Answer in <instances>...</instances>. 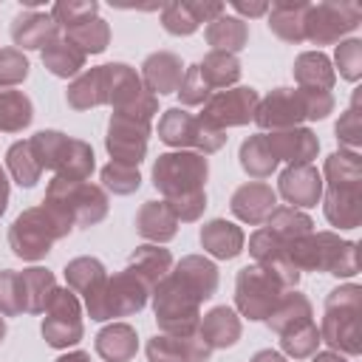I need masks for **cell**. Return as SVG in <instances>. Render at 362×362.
<instances>
[{"label":"cell","instance_id":"6da1fadb","mask_svg":"<svg viewBox=\"0 0 362 362\" xmlns=\"http://www.w3.org/2000/svg\"><path fill=\"white\" fill-rule=\"evenodd\" d=\"M322 209L331 226L356 229L362 223V158L356 150H339L322 167Z\"/></svg>","mask_w":362,"mask_h":362},{"label":"cell","instance_id":"7a4b0ae2","mask_svg":"<svg viewBox=\"0 0 362 362\" xmlns=\"http://www.w3.org/2000/svg\"><path fill=\"white\" fill-rule=\"evenodd\" d=\"M288 260L297 272H325L334 277H354L359 272V252L354 240H342L334 232H311L288 243Z\"/></svg>","mask_w":362,"mask_h":362},{"label":"cell","instance_id":"3957f363","mask_svg":"<svg viewBox=\"0 0 362 362\" xmlns=\"http://www.w3.org/2000/svg\"><path fill=\"white\" fill-rule=\"evenodd\" d=\"M320 339L328 342L337 354H362V288L356 283L328 291Z\"/></svg>","mask_w":362,"mask_h":362},{"label":"cell","instance_id":"277c9868","mask_svg":"<svg viewBox=\"0 0 362 362\" xmlns=\"http://www.w3.org/2000/svg\"><path fill=\"white\" fill-rule=\"evenodd\" d=\"M62 223L74 226H93L107 215V195L102 187L90 181H65L54 178L45 189L42 201Z\"/></svg>","mask_w":362,"mask_h":362},{"label":"cell","instance_id":"5b68a950","mask_svg":"<svg viewBox=\"0 0 362 362\" xmlns=\"http://www.w3.org/2000/svg\"><path fill=\"white\" fill-rule=\"evenodd\" d=\"M153 308H156V322H158V328L164 334H173V337L198 334L201 300L173 272L164 280L156 283V288H153Z\"/></svg>","mask_w":362,"mask_h":362},{"label":"cell","instance_id":"8992f818","mask_svg":"<svg viewBox=\"0 0 362 362\" xmlns=\"http://www.w3.org/2000/svg\"><path fill=\"white\" fill-rule=\"evenodd\" d=\"M71 226L62 223L45 204H40L17 215V221L8 229V246L23 260H42L51 252L54 240L65 238Z\"/></svg>","mask_w":362,"mask_h":362},{"label":"cell","instance_id":"52a82bcc","mask_svg":"<svg viewBox=\"0 0 362 362\" xmlns=\"http://www.w3.org/2000/svg\"><path fill=\"white\" fill-rule=\"evenodd\" d=\"M150 286L130 269H122L119 274L107 277L90 297H85V308L90 320H113V317H130L147 305Z\"/></svg>","mask_w":362,"mask_h":362},{"label":"cell","instance_id":"ba28073f","mask_svg":"<svg viewBox=\"0 0 362 362\" xmlns=\"http://www.w3.org/2000/svg\"><path fill=\"white\" fill-rule=\"evenodd\" d=\"M209 175V164L201 153L175 150L158 156L153 164V184L164 195V201H178L189 195H201Z\"/></svg>","mask_w":362,"mask_h":362},{"label":"cell","instance_id":"9c48e42d","mask_svg":"<svg viewBox=\"0 0 362 362\" xmlns=\"http://www.w3.org/2000/svg\"><path fill=\"white\" fill-rule=\"evenodd\" d=\"M158 139L170 147H178V150L192 147L195 153L209 156L226 144V130L215 127L204 116H192L181 107H170L158 119Z\"/></svg>","mask_w":362,"mask_h":362},{"label":"cell","instance_id":"30bf717a","mask_svg":"<svg viewBox=\"0 0 362 362\" xmlns=\"http://www.w3.org/2000/svg\"><path fill=\"white\" fill-rule=\"evenodd\" d=\"M283 283L269 266H243L235 280V305L249 320H266L283 297Z\"/></svg>","mask_w":362,"mask_h":362},{"label":"cell","instance_id":"8fae6325","mask_svg":"<svg viewBox=\"0 0 362 362\" xmlns=\"http://www.w3.org/2000/svg\"><path fill=\"white\" fill-rule=\"evenodd\" d=\"M359 23H362V8L356 3H339V0H328L317 6L308 3L305 40H311L314 45H334L345 34H351Z\"/></svg>","mask_w":362,"mask_h":362},{"label":"cell","instance_id":"7c38bea8","mask_svg":"<svg viewBox=\"0 0 362 362\" xmlns=\"http://www.w3.org/2000/svg\"><path fill=\"white\" fill-rule=\"evenodd\" d=\"M42 314V337L51 348H71L82 339V305L71 288H57Z\"/></svg>","mask_w":362,"mask_h":362},{"label":"cell","instance_id":"4fadbf2b","mask_svg":"<svg viewBox=\"0 0 362 362\" xmlns=\"http://www.w3.org/2000/svg\"><path fill=\"white\" fill-rule=\"evenodd\" d=\"M147 139H150V122L127 113H113L107 124L105 147L116 164L139 167V161L147 153Z\"/></svg>","mask_w":362,"mask_h":362},{"label":"cell","instance_id":"5bb4252c","mask_svg":"<svg viewBox=\"0 0 362 362\" xmlns=\"http://www.w3.org/2000/svg\"><path fill=\"white\" fill-rule=\"evenodd\" d=\"M257 102H260V96L255 88H226V90H215L206 99L201 116L221 130L240 127V124H249L255 119Z\"/></svg>","mask_w":362,"mask_h":362},{"label":"cell","instance_id":"9a60e30c","mask_svg":"<svg viewBox=\"0 0 362 362\" xmlns=\"http://www.w3.org/2000/svg\"><path fill=\"white\" fill-rule=\"evenodd\" d=\"M255 122L263 130H288V127H300V122H305V105H303V93L300 88H274L266 99L257 102L255 110Z\"/></svg>","mask_w":362,"mask_h":362},{"label":"cell","instance_id":"2e32d148","mask_svg":"<svg viewBox=\"0 0 362 362\" xmlns=\"http://www.w3.org/2000/svg\"><path fill=\"white\" fill-rule=\"evenodd\" d=\"M280 195L288 201V206H317L322 198V175L314 164H291L280 173Z\"/></svg>","mask_w":362,"mask_h":362},{"label":"cell","instance_id":"e0dca14e","mask_svg":"<svg viewBox=\"0 0 362 362\" xmlns=\"http://www.w3.org/2000/svg\"><path fill=\"white\" fill-rule=\"evenodd\" d=\"M229 206L235 218H240L249 226H257V223H266V218L277 206V192L263 181H249L232 192Z\"/></svg>","mask_w":362,"mask_h":362},{"label":"cell","instance_id":"ac0fdd59","mask_svg":"<svg viewBox=\"0 0 362 362\" xmlns=\"http://www.w3.org/2000/svg\"><path fill=\"white\" fill-rule=\"evenodd\" d=\"M209 354L212 348L201 339V334H189V337L161 334L147 342L150 362H206Z\"/></svg>","mask_w":362,"mask_h":362},{"label":"cell","instance_id":"d6986e66","mask_svg":"<svg viewBox=\"0 0 362 362\" xmlns=\"http://www.w3.org/2000/svg\"><path fill=\"white\" fill-rule=\"evenodd\" d=\"M266 144L272 156L277 161H288V167L311 164V158H317V150H320V141L308 127H288V130L266 133Z\"/></svg>","mask_w":362,"mask_h":362},{"label":"cell","instance_id":"ffe728a7","mask_svg":"<svg viewBox=\"0 0 362 362\" xmlns=\"http://www.w3.org/2000/svg\"><path fill=\"white\" fill-rule=\"evenodd\" d=\"M181 79H184V62L170 51H156L141 62V85L153 96L175 93Z\"/></svg>","mask_w":362,"mask_h":362},{"label":"cell","instance_id":"44dd1931","mask_svg":"<svg viewBox=\"0 0 362 362\" xmlns=\"http://www.w3.org/2000/svg\"><path fill=\"white\" fill-rule=\"evenodd\" d=\"M57 37H59V25L45 11H31L28 8V11H20L14 17V23H11V40H14V45L28 48V51H34V48L42 51Z\"/></svg>","mask_w":362,"mask_h":362},{"label":"cell","instance_id":"7402d4cb","mask_svg":"<svg viewBox=\"0 0 362 362\" xmlns=\"http://www.w3.org/2000/svg\"><path fill=\"white\" fill-rule=\"evenodd\" d=\"M266 320H269V328L274 334L286 337V334H291V331H297V328L311 322V303L297 288H288V291H283V297L277 300V305L272 308V314Z\"/></svg>","mask_w":362,"mask_h":362},{"label":"cell","instance_id":"603a6c76","mask_svg":"<svg viewBox=\"0 0 362 362\" xmlns=\"http://www.w3.org/2000/svg\"><path fill=\"white\" fill-rule=\"evenodd\" d=\"M136 229L150 243H167L178 232V218L167 206V201H144L136 215Z\"/></svg>","mask_w":362,"mask_h":362},{"label":"cell","instance_id":"cb8c5ba5","mask_svg":"<svg viewBox=\"0 0 362 362\" xmlns=\"http://www.w3.org/2000/svg\"><path fill=\"white\" fill-rule=\"evenodd\" d=\"M201 246L218 260H232L243 252V229L232 221L215 218L201 226Z\"/></svg>","mask_w":362,"mask_h":362},{"label":"cell","instance_id":"d4e9b609","mask_svg":"<svg viewBox=\"0 0 362 362\" xmlns=\"http://www.w3.org/2000/svg\"><path fill=\"white\" fill-rule=\"evenodd\" d=\"M170 272H173L201 303L209 300V297L215 294V288H218V269H215L212 260H206V257H201V255H187V257H181L178 266L170 269Z\"/></svg>","mask_w":362,"mask_h":362},{"label":"cell","instance_id":"484cf974","mask_svg":"<svg viewBox=\"0 0 362 362\" xmlns=\"http://www.w3.org/2000/svg\"><path fill=\"white\" fill-rule=\"evenodd\" d=\"M201 339L215 351V348H232L240 339V320L229 305H215L201 317L198 325Z\"/></svg>","mask_w":362,"mask_h":362},{"label":"cell","instance_id":"4316f807","mask_svg":"<svg viewBox=\"0 0 362 362\" xmlns=\"http://www.w3.org/2000/svg\"><path fill=\"white\" fill-rule=\"evenodd\" d=\"M305 11L308 3H272L269 6V28L286 42H303L305 40Z\"/></svg>","mask_w":362,"mask_h":362},{"label":"cell","instance_id":"83f0119b","mask_svg":"<svg viewBox=\"0 0 362 362\" xmlns=\"http://www.w3.org/2000/svg\"><path fill=\"white\" fill-rule=\"evenodd\" d=\"M294 79L305 90H331L337 74L322 51H305L294 59Z\"/></svg>","mask_w":362,"mask_h":362},{"label":"cell","instance_id":"f1b7e54d","mask_svg":"<svg viewBox=\"0 0 362 362\" xmlns=\"http://www.w3.org/2000/svg\"><path fill=\"white\" fill-rule=\"evenodd\" d=\"M139 339L127 322H113L96 334V354L107 362H130L136 356Z\"/></svg>","mask_w":362,"mask_h":362},{"label":"cell","instance_id":"f546056e","mask_svg":"<svg viewBox=\"0 0 362 362\" xmlns=\"http://www.w3.org/2000/svg\"><path fill=\"white\" fill-rule=\"evenodd\" d=\"M206 42L212 45V51H223V54H238L246 48L249 42V25L240 17H229L221 14L212 23H206Z\"/></svg>","mask_w":362,"mask_h":362},{"label":"cell","instance_id":"4dcf8cb0","mask_svg":"<svg viewBox=\"0 0 362 362\" xmlns=\"http://www.w3.org/2000/svg\"><path fill=\"white\" fill-rule=\"evenodd\" d=\"M127 269L136 272L150 288H156V283L170 274V269H173V255H170L167 249H161L158 243H144V246H139V249L130 255Z\"/></svg>","mask_w":362,"mask_h":362},{"label":"cell","instance_id":"1f68e13d","mask_svg":"<svg viewBox=\"0 0 362 362\" xmlns=\"http://www.w3.org/2000/svg\"><path fill=\"white\" fill-rule=\"evenodd\" d=\"M68 105L74 110H90V107H99V105H107V96H105V74H102V65L79 74L71 85H68V93H65Z\"/></svg>","mask_w":362,"mask_h":362},{"label":"cell","instance_id":"d6a6232c","mask_svg":"<svg viewBox=\"0 0 362 362\" xmlns=\"http://www.w3.org/2000/svg\"><path fill=\"white\" fill-rule=\"evenodd\" d=\"M93 173V150L88 141L82 139H71L65 141V150L54 167V178H65V181H88Z\"/></svg>","mask_w":362,"mask_h":362},{"label":"cell","instance_id":"836d02e7","mask_svg":"<svg viewBox=\"0 0 362 362\" xmlns=\"http://www.w3.org/2000/svg\"><path fill=\"white\" fill-rule=\"evenodd\" d=\"M20 280H23V311L28 314H42L51 294L57 291V280L48 269L42 266H31V269H23L20 272Z\"/></svg>","mask_w":362,"mask_h":362},{"label":"cell","instance_id":"e575fe53","mask_svg":"<svg viewBox=\"0 0 362 362\" xmlns=\"http://www.w3.org/2000/svg\"><path fill=\"white\" fill-rule=\"evenodd\" d=\"M42 65H45L54 76L68 79V76H76V74L85 68V54H82L74 42H68L65 37H57L54 42H48V45L42 48Z\"/></svg>","mask_w":362,"mask_h":362},{"label":"cell","instance_id":"d590c367","mask_svg":"<svg viewBox=\"0 0 362 362\" xmlns=\"http://www.w3.org/2000/svg\"><path fill=\"white\" fill-rule=\"evenodd\" d=\"M201 79L212 88V90H226L240 79V62L235 54H223V51H209L204 57V62H198Z\"/></svg>","mask_w":362,"mask_h":362},{"label":"cell","instance_id":"8d00e7d4","mask_svg":"<svg viewBox=\"0 0 362 362\" xmlns=\"http://www.w3.org/2000/svg\"><path fill=\"white\" fill-rule=\"evenodd\" d=\"M266 229L274 232L280 240L294 243V240H300V238L314 232V221L303 209H294V206L286 204V206H274L272 209V215L266 218Z\"/></svg>","mask_w":362,"mask_h":362},{"label":"cell","instance_id":"74e56055","mask_svg":"<svg viewBox=\"0 0 362 362\" xmlns=\"http://www.w3.org/2000/svg\"><path fill=\"white\" fill-rule=\"evenodd\" d=\"M65 280H68V288L74 294H82V300H85L107 280V274L96 257H76L65 266Z\"/></svg>","mask_w":362,"mask_h":362},{"label":"cell","instance_id":"f35d334b","mask_svg":"<svg viewBox=\"0 0 362 362\" xmlns=\"http://www.w3.org/2000/svg\"><path fill=\"white\" fill-rule=\"evenodd\" d=\"M65 40L74 42L85 57L88 54H102L110 45V28L102 17H90L85 23H76V25L65 28Z\"/></svg>","mask_w":362,"mask_h":362},{"label":"cell","instance_id":"ab89813d","mask_svg":"<svg viewBox=\"0 0 362 362\" xmlns=\"http://www.w3.org/2000/svg\"><path fill=\"white\" fill-rule=\"evenodd\" d=\"M240 167L252 175V178H269L277 170V158L272 156L269 144H266V133H255L240 144Z\"/></svg>","mask_w":362,"mask_h":362},{"label":"cell","instance_id":"60d3db41","mask_svg":"<svg viewBox=\"0 0 362 362\" xmlns=\"http://www.w3.org/2000/svg\"><path fill=\"white\" fill-rule=\"evenodd\" d=\"M34 119L31 99L23 90H0V130L20 133Z\"/></svg>","mask_w":362,"mask_h":362},{"label":"cell","instance_id":"b9f144b4","mask_svg":"<svg viewBox=\"0 0 362 362\" xmlns=\"http://www.w3.org/2000/svg\"><path fill=\"white\" fill-rule=\"evenodd\" d=\"M6 167L11 173V178L20 184V187H34L42 175V167L37 164L34 153H31V144L28 141H14L6 153Z\"/></svg>","mask_w":362,"mask_h":362},{"label":"cell","instance_id":"7bdbcfd3","mask_svg":"<svg viewBox=\"0 0 362 362\" xmlns=\"http://www.w3.org/2000/svg\"><path fill=\"white\" fill-rule=\"evenodd\" d=\"M65 141H68V136L59 133V130H40V133H34L28 139L31 153H34V158H37V164L42 170H54L57 167V161H59V156L65 150Z\"/></svg>","mask_w":362,"mask_h":362},{"label":"cell","instance_id":"ee69618b","mask_svg":"<svg viewBox=\"0 0 362 362\" xmlns=\"http://www.w3.org/2000/svg\"><path fill=\"white\" fill-rule=\"evenodd\" d=\"M102 184L113 192V195H130L141 187V175H139V167H127V164H105L102 167Z\"/></svg>","mask_w":362,"mask_h":362},{"label":"cell","instance_id":"f6af8a7d","mask_svg":"<svg viewBox=\"0 0 362 362\" xmlns=\"http://www.w3.org/2000/svg\"><path fill=\"white\" fill-rule=\"evenodd\" d=\"M320 342H322V339H320V328H317L314 322H308V325H303V328H297V331L280 337V348H283L288 356H294V359H308V356H314Z\"/></svg>","mask_w":362,"mask_h":362},{"label":"cell","instance_id":"bcb514c9","mask_svg":"<svg viewBox=\"0 0 362 362\" xmlns=\"http://www.w3.org/2000/svg\"><path fill=\"white\" fill-rule=\"evenodd\" d=\"M96 11H99V3H93V0H59V3H54L51 17L59 28H71L76 23L96 17Z\"/></svg>","mask_w":362,"mask_h":362},{"label":"cell","instance_id":"7dc6e473","mask_svg":"<svg viewBox=\"0 0 362 362\" xmlns=\"http://www.w3.org/2000/svg\"><path fill=\"white\" fill-rule=\"evenodd\" d=\"M0 314L3 317L23 314V280H20V272L0 269Z\"/></svg>","mask_w":362,"mask_h":362},{"label":"cell","instance_id":"c3c4849f","mask_svg":"<svg viewBox=\"0 0 362 362\" xmlns=\"http://www.w3.org/2000/svg\"><path fill=\"white\" fill-rule=\"evenodd\" d=\"M334 62H337L342 79L356 82L362 76V40H342L337 45Z\"/></svg>","mask_w":362,"mask_h":362},{"label":"cell","instance_id":"681fc988","mask_svg":"<svg viewBox=\"0 0 362 362\" xmlns=\"http://www.w3.org/2000/svg\"><path fill=\"white\" fill-rule=\"evenodd\" d=\"M161 25L175 37H187V34L198 31L201 23L192 17V11L187 8V0H184V3H167L161 8Z\"/></svg>","mask_w":362,"mask_h":362},{"label":"cell","instance_id":"f907efd6","mask_svg":"<svg viewBox=\"0 0 362 362\" xmlns=\"http://www.w3.org/2000/svg\"><path fill=\"white\" fill-rule=\"evenodd\" d=\"M337 139L345 144V150H356L362 144V116H359V93H354L351 107L337 122Z\"/></svg>","mask_w":362,"mask_h":362},{"label":"cell","instance_id":"816d5d0a","mask_svg":"<svg viewBox=\"0 0 362 362\" xmlns=\"http://www.w3.org/2000/svg\"><path fill=\"white\" fill-rule=\"evenodd\" d=\"M28 76V59L20 48H0V85L11 88Z\"/></svg>","mask_w":362,"mask_h":362},{"label":"cell","instance_id":"f5cc1de1","mask_svg":"<svg viewBox=\"0 0 362 362\" xmlns=\"http://www.w3.org/2000/svg\"><path fill=\"white\" fill-rule=\"evenodd\" d=\"M175 93L181 96L184 105H206V99L212 96V88L201 79L198 65H189V68L184 71V79H181V85H178Z\"/></svg>","mask_w":362,"mask_h":362},{"label":"cell","instance_id":"db71d44e","mask_svg":"<svg viewBox=\"0 0 362 362\" xmlns=\"http://www.w3.org/2000/svg\"><path fill=\"white\" fill-rule=\"evenodd\" d=\"M300 93H303V105H305V119H308V122L325 119V116L334 110V96H331V90H305V88H300Z\"/></svg>","mask_w":362,"mask_h":362},{"label":"cell","instance_id":"11a10c76","mask_svg":"<svg viewBox=\"0 0 362 362\" xmlns=\"http://www.w3.org/2000/svg\"><path fill=\"white\" fill-rule=\"evenodd\" d=\"M187 8L192 11V17L198 23H212L215 17L226 14V6L223 3H201V0H187Z\"/></svg>","mask_w":362,"mask_h":362},{"label":"cell","instance_id":"9f6ffc18","mask_svg":"<svg viewBox=\"0 0 362 362\" xmlns=\"http://www.w3.org/2000/svg\"><path fill=\"white\" fill-rule=\"evenodd\" d=\"M232 8L243 17H260L269 11V3H243V0H232Z\"/></svg>","mask_w":362,"mask_h":362},{"label":"cell","instance_id":"6f0895ef","mask_svg":"<svg viewBox=\"0 0 362 362\" xmlns=\"http://www.w3.org/2000/svg\"><path fill=\"white\" fill-rule=\"evenodd\" d=\"M6 206H8V178H6V170L0 167V218H3Z\"/></svg>","mask_w":362,"mask_h":362},{"label":"cell","instance_id":"680465c9","mask_svg":"<svg viewBox=\"0 0 362 362\" xmlns=\"http://www.w3.org/2000/svg\"><path fill=\"white\" fill-rule=\"evenodd\" d=\"M252 362H288V359L283 354H277V351H257L252 356Z\"/></svg>","mask_w":362,"mask_h":362},{"label":"cell","instance_id":"91938a15","mask_svg":"<svg viewBox=\"0 0 362 362\" xmlns=\"http://www.w3.org/2000/svg\"><path fill=\"white\" fill-rule=\"evenodd\" d=\"M311 362H348V359L342 354H337V351H322V354H314Z\"/></svg>","mask_w":362,"mask_h":362},{"label":"cell","instance_id":"94428289","mask_svg":"<svg viewBox=\"0 0 362 362\" xmlns=\"http://www.w3.org/2000/svg\"><path fill=\"white\" fill-rule=\"evenodd\" d=\"M57 362H90V356L85 351H71V354H62Z\"/></svg>","mask_w":362,"mask_h":362},{"label":"cell","instance_id":"6125c7cd","mask_svg":"<svg viewBox=\"0 0 362 362\" xmlns=\"http://www.w3.org/2000/svg\"><path fill=\"white\" fill-rule=\"evenodd\" d=\"M3 337H6V322H3V317H0V342H3Z\"/></svg>","mask_w":362,"mask_h":362}]
</instances>
